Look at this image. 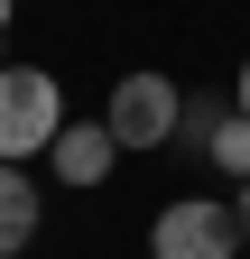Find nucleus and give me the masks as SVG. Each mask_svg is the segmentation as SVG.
<instances>
[{"label":"nucleus","mask_w":250,"mask_h":259,"mask_svg":"<svg viewBox=\"0 0 250 259\" xmlns=\"http://www.w3.org/2000/svg\"><path fill=\"white\" fill-rule=\"evenodd\" d=\"M56 130H65V93H56L47 65H0V157L28 167V157L56 148Z\"/></svg>","instance_id":"obj_1"},{"label":"nucleus","mask_w":250,"mask_h":259,"mask_svg":"<svg viewBox=\"0 0 250 259\" xmlns=\"http://www.w3.org/2000/svg\"><path fill=\"white\" fill-rule=\"evenodd\" d=\"M232 111L250 120V56H241V83H232Z\"/></svg>","instance_id":"obj_7"},{"label":"nucleus","mask_w":250,"mask_h":259,"mask_svg":"<svg viewBox=\"0 0 250 259\" xmlns=\"http://www.w3.org/2000/svg\"><path fill=\"white\" fill-rule=\"evenodd\" d=\"M232 222H241V241H250V185H241V194H232Z\"/></svg>","instance_id":"obj_9"},{"label":"nucleus","mask_w":250,"mask_h":259,"mask_svg":"<svg viewBox=\"0 0 250 259\" xmlns=\"http://www.w3.org/2000/svg\"><path fill=\"white\" fill-rule=\"evenodd\" d=\"M37 222H47V194L28 185V167L0 157V259H19L28 241H37Z\"/></svg>","instance_id":"obj_5"},{"label":"nucleus","mask_w":250,"mask_h":259,"mask_svg":"<svg viewBox=\"0 0 250 259\" xmlns=\"http://www.w3.org/2000/svg\"><path fill=\"white\" fill-rule=\"evenodd\" d=\"M102 120H111V139H120V148H167V139H176V120H185V93H176L167 74H120V83H111V102H102Z\"/></svg>","instance_id":"obj_2"},{"label":"nucleus","mask_w":250,"mask_h":259,"mask_svg":"<svg viewBox=\"0 0 250 259\" xmlns=\"http://www.w3.org/2000/svg\"><path fill=\"white\" fill-rule=\"evenodd\" d=\"M47 157H56V176H65V185H102L111 157H120V139H111V120H65Z\"/></svg>","instance_id":"obj_4"},{"label":"nucleus","mask_w":250,"mask_h":259,"mask_svg":"<svg viewBox=\"0 0 250 259\" xmlns=\"http://www.w3.org/2000/svg\"><path fill=\"white\" fill-rule=\"evenodd\" d=\"M232 250H241V222H232V204H213V194L167 204L158 232H148V259H232Z\"/></svg>","instance_id":"obj_3"},{"label":"nucleus","mask_w":250,"mask_h":259,"mask_svg":"<svg viewBox=\"0 0 250 259\" xmlns=\"http://www.w3.org/2000/svg\"><path fill=\"white\" fill-rule=\"evenodd\" d=\"M10 19H19V0H0V65H10Z\"/></svg>","instance_id":"obj_8"},{"label":"nucleus","mask_w":250,"mask_h":259,"mask_svg":"<svg viewBox=\"0 0 250 259\" xmlns=\"http://www.w3.org/2000/svg\"><path fill=\"white\" fill-rule=\"evenodd\" d=\"M204 157H213L232 185H250V120H241V111H223V130L204 139Z\"/></svg>","instance_id":"obj_6"}]
</instances>
